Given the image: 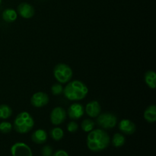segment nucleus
Masks as SVG:
<instances>
[{
	"mask_svg": "<svg viewBox=\"0 0 156 156\" xmlns=\"http://www.w3.org/2000/svg\"><path fill=\"white\" fill-rule=\"evenodd\" d=\"M87 146L92 152L105 150L111 143V138L108 133L102 129H92L87 136Z\"/></svg>",
	"mask_w": 156,
	"mask_h": 156,
	"instance_id": "nucleus-1",
	"label": "nucleus"
},
{
	"mask_svg": "<svg viewBox=\"0 0 156 156\" xmlns=\"http://www.w3.org/2000/svg\"><path fill=\"white\" fill-rule=\"evenodd\" d=\"M64 96L68 100L81 101L85 98L88 93V88L84 82L79 80H74L69 82V83L63 88Z\"/></svg>",
	"mask_w": 156,
	"mask_h": 156,
	"instance_id": "nucleus-2",
	"label": "nucleus"
},
{
	"mask_svg": "<svg viewBox=\"0 0 156 156\" xmlns=\"http://www.w3.org/2000/svg\"><path fill=\"white\" fill-rule=\"evenodd\" d=\"M34 126V120L28 112L23 111L18 114L14 120L13 128L17 133L25 134L30 132Z\"/></svg>",
	"mask_w": 156,
	"mask_h": 156,
	"instance_id": "nucleus-3",
	"label": "nucleus"
},
{
	"mask_svg": "<svg viewBox=\"0 0 156 156\" xmlns=\"http://www.w3.org/2000/svg\"><path fill=\"white\" fill-rule=\"evenodd\" d=\"M73 72L69 66L65 63H59L54 67L53 76L60 84L68 83L73 77Z\"/></svg>",
	"mask_w": 156,
	"mask_h": 156,
	"instance_id": "nucleus-4",
	"label": "nucleus"
},
{
	"mask_svg": "<svg viewBox=\"0 0 156 156\" xmlns=\"http://www.w3.org/2000/svg\"><path fill=\"white\" fill-rule=\"evenodd\" d=\"M96 123L102 129H112L117 125V117L112 113H103L98 116Z\"/></svg>",
	"mask_w": 156,
	"mask_h": 156,
	"instance_id": "nucleus-5",
	"label": "nucleus"
},
{
	"mask_svg": "<svg viewBox=\"0 0 156 156\" xmlns=\"http://www.w3.org/2000/svg\"><path fill=\"white\" fill-rule=\"evenodd\" d=\"M12 156H33L30 148L24 143H16L11 147Z\"/></svg>",
	"mask_w": 156,
	"mask_h": 156,
	"instance_id": "nucleus-6",
	"label": "nucleus"
},
{
	"mask_svg": "<svg viewBox=\"0 0 156 156\" xmlns=\"http://www.w3.org/2000/svg\"><path fill=\"white\" fill-rule=\"evenodd\" d=\"M66 117V112L62 107H56L53 108L50 113V122L55 126L61 124L64 122Z\"/></svg>",
	"mask_w": 156,
	"mask_h": 156,
	"instance_id": "nucleus-7",
	"label": "nucleus"
},
{
	"mask_svg": "<svg viewBox=\"0 0 156 156\" xmlns=\"http://www.w3.org/2000/svg\"><path fill=\"white\" fill-rule=\"evenodd\" d=\"M49 96L43 91L34 93L30 98V104L34 108H43L49 103Z\"/></svg>",
	"mask_w": 156,
	"mask_h": 156,
	"instance_id": "nucleus-8",
	"label": "nucleus"
},
{
	"mask_svg": "<svg viewBox=\"0 0 156 156\" xmlns=\"http://www.w3.org/2000/svg\"><path fill=\"white\" fill-rule=\"evenodd\" d=\"M85 109L83 105L79 103H73L68 109V115L73 120H79L83 116Z\"/></svg>",
	"mask_w": 156,
	"mask_h": 156,
	"instance_id": "nucleus-9",
	"label": "nucleus"
},
{
	"mask_svg": "<svg viewBox=\"0 0 156 156\" xmlns=\"http://www.w3.org/2000/svg\"><path fill=\"white\" fill-rule=\"evenodd\" d=\"M18 13L22 18L29 19L34 15L35 10L34 8L29 3L22 2L18 6Z\"/></svg>",
	"mask_w": 156,
	"mask_h": 156,
	"instance_id": "nucleus-10",
	"label": "nucleus"
},
{
	"mask_svg": "<svg viewBox=\"0 0 156 156\" xmlns=\"http://www.w3.org/2000/svg\"><path fill=\"white\" fill-rule=\"evenodd\" d=\"M119 129L126 135H132L136 130V124L128 119H123L119 123Z\"/></svg>",
	"mask_w": 156,
	"mask_h": 156,
	"instance_id": "nucleus-11",
	"label": "nucleus"
},
{
	"mask_svg": "<svg viewBox=\"0 0 156 156\" xmlns=\"http://www.w3.org/2000/svg\"><path fill=\"white\" fill-rule=\"evenodd\" d=\"M86 114L91 117H97L101 112V107L97 101H92L85 107Z\"/></svg>",
	"mask_w": 156,
	"mask_h": 156,
	"instance_id": "nucleus-12",
	"label": "nucleus"
},
{
	"mask_svg": "<svg viewBox=\"0 0 156 156\" xmlns=\"http://www.w3.org/2000/svg\"><path fill=\"white\" fill-rule=\"evenodd\" d=\"M31 140L36 144H44L47 140V133L44 129H38L31 135Z\"/></svg>",
	"mask_w": 156,
	"mask_h": 156,
	"instance_id": "nucleus-13",
	"label": "nucleus"
},
{
	"mask_svg": "<svg viewBox=\"0 0 156 156\" xmlns=\"http://www.w3.org/2000/svg\"><path fill=\"white\" fill-rule=\"evenodd\" d=\"M144 119L148 123H155L156 121V106L155 105H152L148 107L144 111L143 114Z\"/></svg>",
	"mask_w": 156,
	"mask_h": 156,
	"instance_id": "nucleus-14",
	"label": "nucleus"
},
{
	"mask_svg": "<svg viewBox=\"0 0 156 156\" xmlns=\"http://www.w3.org/2000/svg\"><path fill=\"white\" fill-rule=\"evenodd\" d=\"M2 19L5 22L12 23L14 22L17 19L18 13L13 9H6L5 10L3 11L2 14Z\"/></svg>",
	"mask_w": 156,
	"mask_h": 156,
	"instance_id": "nucleus-15",
	"label": "nucleus"
},
{
	"mask_svg": "<svg viewBox=\"0 0 156 156\" xmlns=\"http://www.w3.org/2000/svg\"><path fill=\"white\" fill-rule=\"evenodd\" d=\"M146 85L152 89H155L156 87V75L153 70H149L146 73L144 76Z\"/></svg>",
	"mask_w": 156,
	"mask_h": 156,
	"instance_id": "nucleus-16",
	"label": "nucleus"
},
{
	"mask_svg": "<svg viewBox=\"0 0 156 156\" xmlns=\"http://www.w3.org/2000/svg\"><path fill=\"white\" fill-rule=\"evenodd\" d=\"M125 143H126L125 136L123 134L119 133L114 134L112 138V140H111V143L116 148L122 147L125 144Z\"/></svg>",
	"mask_w": 156,
	"mask_h": 156,
	"instance_id": "nucleus-17",
	"label": "nucleus"
},
{
	"mask_svg": "<svg viewBox=\"0 0 156 156\" xmlns=\"http://www.w3.org/2000/svg\"><path fill=\"white\" fill-rule=\"evenodd\" d=\"M12 114V110L9 105H0V119L6 120L9 118Z\"/></svg>",
	"mask_w": 156,
	"mask_h": 156,
	"instance_id": "nucleus-18",
	"label": "nucleus"
},
{
	"mask_svg": "<svg viewBox=\"0 0 156 156\" xmlns=\"http://www.w3.org/2000/svg\"><path fill=\"white\" fill-rule=\"evenodd\" d=\"M50 136L52 139L56 141H59L62 140L64 136V132L61 128L59 127H54L50 130Z\"/></svg>",
	"mask_w": 156,
	"mask_h": 156,
	"instance_id": "nucleus-19",
	"label": "nucleus"
},
{
	"mask_svg": "<svg viewBox=\"0 0 156 156\" xmlns=\"http://www.w3.org/2000/svg\"><path fill=\"white\" fill-rule=\"evenodd\" d=\"M94 125H95V123H94V120H90V119H85L82 122L81 127H82V129L83 131L86 133H89L92 129H94Z\"/></svg>",
	"mask_w": 156,
	"mask_h": 156,
	"instance_id": "nucleus-20",
	"label": "nucleus"
},
{
	"mask_svg": "<svg viewBox=\"0 0 156 156\" xmlns=\"http://www.w3.org/2000/svg\"><path fill=\"white\" fill-rule=\"evenodd\" d=\"M13 126L10 122L2 121L0 123V132L2 133H9L12 131Z\"/></svg>",
	"mask_w": 156,
	"mask_h": 156,
	"instance_id": "nucleus-21",
	"label": "nucleus"
},
{
	"mask_svg": "<svg viewBox=\"0 0 156 156\" xmlns=\"http://www.w3.org/2000/svg\"><path fill=\"white\" fill-rule=\"evenodd\" d=\"M51 92L53 95H59L63 92V87L60 83H56L52 85Z\"/></svg>",
	"mask_w": 156,
	"mask_h": 156,
	"instance_id": "nucleus-22",
	"label": "nucleus"
},
{
	"mask_svg": "<svg viewBox=\"0 0 156 156\" xmlns=\"http://www.w3.org/2000/svg\"><path fill=\"white\" fill-rule=\"evenodd\" d=\"M53 153V148L51 147L49 145H47V146H44V147L41 149V154H42V156H52Z\"/></svg>",
	"mask_w": 156,
	"mask_h": 156,
	"instance_id": "nucleus-23",
	"label": "nucleus"
},
{
	"mask_svg": "<svg viewBox=\"0 0 156 156\" xmlns=\"http://www.w3.org/2000/svg\"><path fill=\"white\" fill-rule=\"evenodd\" d=\"M79 129V125L76 121H70L67 125V130L69 133H76Z\"/></svg>",
	"mask_w": 156,
	"mask_h": 156,
	"instance_id": "nucleus-24",
	"label": "nucleus"
},
{
	"mask_svg": "<svg viewBox=\"0 0 156 156\" xmlns=\"http://www.w3.org/2000/svg\"><path fill=\"white\" fill-rule=\"evenodd\" d=\"M52 156H69V154L67 153V152H66L65 150L60 149V150H57L55 152H53V155Z\"/></svg>",
	"mask_w": 156,
	"mask_h": 156,
	"instance_id": "nucleus-25",
	"label": "nucleus"
},
{
	"mask_svg": "<svg viewBox=\"0 0 156 156\" xmlns=\"http://www.w3.org/2000/svg\"><path fill=\"white\" fill-rule=\"evenodd\" d=\"M1 3H2V0H0V5H1Z\"/></svg>",
	"mask_w": 156,
	"mask_h": 156,
	"instance_id": "nucleus-26",
	"label": "nucleus"
}]
</instances>
